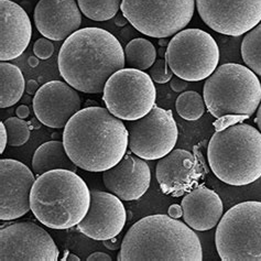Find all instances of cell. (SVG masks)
Instances as JSON below:
<instances>
[{"instance_id":"cell-31","label":"cell","mask_w":261,"mask_h":261,"mask_svg":"<svg viewBox=\"0 0 261 261\" xmlns=\"http://www.w3.org/2000/svg\"><path fill=\"white\" fill-rule=\"evenodd\" d=\"M170 86L174 92L183 93L185 89L189 87V82L185 81V80H182L181 77H178V76H175V77H172V80L170 81Z\"/></svg>"},{"instance_id":"cell-32","label":"cell","mask_w":261,"mask_h":261,"mask_svg":"<svg viewBox=\"0 0 261 261\" xmlns=\"http://www.w3.org/2000/svg\"><path fill=\"white\" fill-rule=\"evenodd\" d=\"M8 145V133H7V128L5 122H0V153H3L6 146Z\"/></svg>"},{"instance_id":"cell-19","label":"cell","mask_w":261,"mask_h":261,"mask_svg":"<svg viewBox=\"0 0 261 261\" xmlns=\"http://www.w3.org/2000/svg\"><path fill=\"white\" fill-rule=\"evenodd\" d=\"M33 18L38 31L51 41H65L82 24V11L75 0H40Z\"/></svg>"},{"instance_id":"cell-8","label":"cell","mask_w":261,"mask_h":261,"mask_svg":"<svg viewBox=\"0 0 261 261\" xmlns=\"http://www.w3.org/2000/svg\"><path fill=\"white\" fill-rule=\"evenodd\" d=\"M120 9L136 30L161 39L175 36L191 22L195 0H122Z\"/></svg>"},{"instance_id":"cell-16","label":"cell","mask_w":261,"mask_h":261,"mask_svg":"<svg viewBox=\"0 0 261 261\" xmlns=\"http://www.w3.org/2000/svg\"><path fill=\"white\" fill-rule=\"evenodd\" d=\"M127 221L125 206L119 197L102 191H91V205L86 216L79 225V230L94 240L117 237Z\"/></svg>"},{"instance_id":"cell-1","label":"cell","mask_w":261,"mask_h":261,"mask_svg":"<svg viewBox=\"0 0 261 261\" xmlns=\"http://www.w3.org/2000/svg\"><path fill=\"white\" fill-rule=\"evenodd\" d=\"M58 64L68 85L86 94H99L109 77L125 68V50L111 32L88 27L64 41Z\"/></svg>"},{"instance_id":"cell-17","label":"cell","mask_w":261,"mask_h":261,"mask_svg":"<svg viewBox=\"0 0 261 261\" xmlns=\"http://www.w3.org/2000/svg\"><path fill=\"white\" fill-rule=\"evenodd\" d=\"M155 174L164 194L180 197L197 185L204 175V169L197 156L190 151L173 149L159 159Z\"/></svg>"},{"instance_id":"cell-26","label":"cell","mask_w":261,"mask_h":261,"mask_svg":"<svg viewBox=\"0 0 261 261\" xmlns=\"http://www.w3.org/2000/svg\"><path fill=\"white\" fill-rule=\"evenodd\" d=\"M242 57L245 64L261 76V24L246 33L242 42Z\"/></svg>"},{"instance_id":"cell-25","label":"cell","mask_w":261,"mask_h":261,"mask_svg":"<svg viewBox=\"0 0 261 261\" xmlns=\"http://www.w3.org/2000/svg\"><path fill=\"white\" fill-rule=\"evenodd\" d=\"M122 0H77L85 17L94 21H107L118 13Z\"/></svg>"},{"instance_id":"cell-37","label":"cell","mask_w":261,"mask_h":261,"mask_svg":"<svg viewBox=\"0 0 261 261\" xmlns=\"http://www.w3.org/2000/svg\"><path fill=\"white\" fill-rule=\"evenodd\" d=\"M16 115H17V117H19V118H21V119L28 118L29 115H30V108L27 105L22 104L21 106H19L16 109Z\"/></svg>"},{"instance_id":"cell-30","label":"cell","mask_w":261,"mask_h":261,"mask_svg":"<svg viewBox=\"0 0 261 261\" xmlns=\"http://www.w3.org/2000/svg\"><path fill=\"white\" fill-rule=\"evenodd\" d=\"M33 53L41 60H47L54 53V45L51 40L46 38H41L36 41L33 45Z\"/></svg>"},{"instance_id":"cell-24","label":"cell","mask_w":261,"mask_h":261,"mask_svg":"<svg viewBox=\"0 0 261 261\" xmlns=\"http://www.w3.org/2000/svg\"><path fill=\"white\" fill-rule=\"evenodd\" d=\"M156 50L150 41L137 38L130 41L125 47L126 64L130 68L146 71L154 64Z\"/></svg>"},{"instance_id":"cell-6","label":"cell","mask_w":261,"mask_h":261,"mask_svg":"<svg viewBox=\"0 0 261 261\" xmlns=\"http://www.w3.org/2000/svg\"><path fill=\"white\" fill-rule=\"evenodd\" d=\"M204 101L215 118L238 116L249 118L261 101V84L249 67L227 63L217 67L204 85Z\"/></svg>"},{"instance_id":"cell-2","label":"cell","mask_w":261,"mask_h":261,"mask_svg":"<svg viewBox=\"0 0 261 261\" xmlns=\"http://www.w3.org/2000/svg\"><path fill=\"white\" fill-rule=\"evenodd\" d=\"M63 143L77 168L104 172L127 153L129 133L121 119L107 108L93 106L81 109L68 120Z\"/></svg>"},{"instance_id":"cell-36","label":"cell","mask_w":261,"mask_h":261,"mask_svg":"<svg viewBox=\"0 0 261 261\" xmlns=\"http://www.w3.org/2000/svg\"><path fill=\"white\" fill-rule=\"evenodd\" d=\"M39 88L40 87H39L38 82L34 81V80L29 81L28 83L25 84V92H27V94H29V95H36L37 92L39 91Z\"/></svg>"},{"instance_id":"cell-21","label":"cell","mask_w":261,"mask_h":261,"mask_svg":"<svg viewBox=\"0 0 261 261\" xmlns=\"http://www.w3.org/2000/svg\"><path fill=\"white\" fill-rule=\"evenodd\" d=\"M181 205L185 224L198 231L213 229L224 215L221 197L206 187H197L188 192Z\"/></svg>"},{"instance_id":"cell-41","label":"cell","mask_w":261,"mask_h":261,"mask_svg":"<svg viewBox=\"0 0 261 261\" xmlns=\"http://www.w3.org/2000/svg\"><path fill=\"white\" fill-rule=\"evenodd\" d=\"M169 43H170V40H169L168 38H161V39H159V44H160V46L166 47V46L169 45Z\"/></svg>"},{"instance_id":"cell-35","label":"cell","mask_w":261,"mask_h":261,"mask_svg":"<svg viewBox=\"0 0 261 261\" xmlns=\"http://www.w3.org/2000/svg\"><path fill=\"white\" fill-rule=\"evenodd\" d=\"M102 243H104L106 248H108L109 250H117L120 248V243L119 240L117 239L116 237L111 238V239H106V240H102Z\"/></svg>"},{"instance_id":"cell-5","label":"cell","mask_w":261,"mask_h":261,"mask_svg":"<svg viewBox=\"0 0 261 261\" xmlns=\"http://www.w3.org/2000/svg\"><path fill=\"white\" fill-rule=\"evenodd\" d=\"M207 160L218 180L244 187L261 177V133L247 123L231 125L213 135Z\"/></svg>"},{"instance_id":"cell-42","label":"cell","mask_w":261,"mask_h":261,"mask_svg":"<svg viewBox=\"0 0 261 261\" xmlns=\"http://www.w3.org/2000/svg\"><path fill=\"white\" fill-rule=\"evenodd\" d=\"M158 53H159V56L160 57H166V53H167V50L164 49L163 46H161L160 49H159V51H158Z\"/></svg>"},{"instance_id":"cell-29","label":"cell","mask_w":261,"mask_h":261,"mask_svg":"<svg viewBox=\"0 0 261 261\" xmlns=\"http://www.w3.org/2000/svg\"><path fill=\"white\" fill-rule=\"evenodd\" d=\"M150 77L152 79L155 83L164 84L168 83L173 77V72L168 64L166 59L158 60L154 62V64L150 67Z\"/></svg>"},{"instance_id":"cell-39","label":"cell","mask_w":261,"mask_h":261,"mask_svg":"<svg viewBox=\"0 0 261 261\" xmlns=\"http://www.w3.org/2000/svg\"><path fill=\"white\" fill-rule=\"evenodd\" d=\"M256 123L258 125V127H259V130H260V133H261V104L259 105V107H258V109H257V117H256Z\"/></svg>"},{"instance_id":"cell-40","label":"cell","mask_w":261,"mask_h":261,"mask_svg":"<svg viewBox=\"0 0 261 261\" xmlns=\"http://www.w3.org/2000/svg\"><path fill=\"white\" fill-rule=\"evenodd\" d=\"M28 62H29V65L32 66V67H36L39 65V58L38 57H30L28 59Z\"/></svg>"},{"instance_id":"cell-11","label":"cell","mask_w":261,"mask_h":261,"mask_svg":"<svg viewBox=\"0 0 261 261\" xmlns=\"http://www.w3.org/2000/svg\"><path fill=\"white\" fill-rule=\"evenodd\" d=\"M129 149L146 160L166 156L176 145L178 130L171 111L156 105L142 118L128 123Z\"/></svg>"},{"instance_id":"cell-14","label":"cell","mask_w":261,"mask_h":261,"mask_svg":"<svg viewBox=\"0 0 261 261\" xmlns=\"http://www.w3.org/2000/svg\"><path fill=\"white\" fill-rule=\"evenodd\" d=\"M36 176L22 162L0 160V219L13 221L31 211L30 195Z\"/></svg>"},{"instance_id":"cell-23","label":"cell","mask_w":261,"mask_h":261,"mask_svg":"<svg viewBox=\"0 0 261 261\" xmlns=\"http://www.w3.org/2000/svg\"><path fill=\"white\" fill-rule=\"evenodd\" d=\"M25 81L21 70L8 62L0 63V107H11L22 98Z\"/></svg>"},{"instance_id":"cell-27","label":"cell","mask_w":261,"mask_h":261,"mask_svg":"<svg viewBox=\"0 0 261 261\" xmlns=\"http://www.w3.org/2000/svg\"><path fill=\"white\" fill-rule=\"evenodd\" d=\"M205 106L204 97L194 91L182 93L175 102L177 114L190 121L200 119L205 113Z\"/></svg>"},{"instance_id":"cell-33","label":"cell","mask_w":261,"mask_h":261,"mask_svg":"<svg viewBox=\"0 0 261 261\" xmlns=\"http://www.w3.org/2000/svg\"><path fill=\"white\" fill-rule=\"evenodd\" d=\"M112 257L105 252H94L87 257V261H112Z\"/></svg>"},{"instance_id":"cell-4","label":"cell","mask_w":261,"mask_h":261,"mask_svg":"<svg viewBox=\"0 0 261 261\" xmlns=\"http://www.w3.org/2000/svg\"><path fill=\"white\" fill-rule=\"evenodd\" d=\"M30 203L33 215L41 224L52 229H70L86 216L91 191L76 172L52 170L38 176Z\"/></svg>"},{"instance_id":"cell-7","label":"cell","mask_w":261,"mask_h":261,"mask_svg":"<svg viewBox=\"0 0 261 261\" xmlns=\"http://www.w3.org/2000/svg\"><path fill=\"white\" fill-rule=\"evenodd\" d=\"M215 245L223 261H261V202H243L226 212Z\"/></svg>"},{"instance_id":"cell-28","label":"cell","mask_w":261,"mask_h":261,"mask_svg":"<svg viewBox=\"0 0 261 261\" xmlns=\"http://www.w3.org/2000/svg\"><path fill=\"white\" fill-rule=\"evenodd\" d=\"M8 133V145L11 147H20L27 143L30 138L29 122H25L19 117H10L5 121Z\"/></svg>"},{"instance_id":"cell-15","label":"cell","mask_w":261,"mask_h":261,"mask_svg":"<svg viewBox=\"0 0 261 261\" xmlns=\"http://www.w3.org/2000/svg\"><path fill=\"white\" fill-rule=\"evenodd\" d=\"M33 112L38 120L50 128H65L68 120L81 111L76 89L61 81H52L39 88L33 97Z\"/></svg>"},{"instance_id":"cell-13","label":"cell","mask_w":261,"mask_h":261,"mask_svg":"<svg viewBox=\"0 0 261 261\" xmlns=\"http://www.w3.org/2000/svg\"><path fill=\"white\" fill-rule=\"evenodd\" d=\"M198 15L214 31L240 37L261 21V0H195Z\"/></svg>"},{"instance_id":"cell-43","label":"cell","mask_w":261,"mask_h":261,"mask_svg":"<svg viewBox=\"0 0 261 261\" xmlns=\"http://www.w3.org/2000/svg\"><path fill=\"white\" fill-rule=\"evenodd\" d=\"M67 260H74V261H80V258L79 257H76L75 255H70L68 256L67 258H66Z\"/></svg>"},{"instance_id":"cell-10","label":"cell","mask_w":261,"mask_h":261,"mask_svg":"<svg viewBox=\"0 0 261 261\" xmlns=\"http://www.w3.org/2000/svg\"><path fill=\"white\" fill-rule=\"evenodd\" d=\"M102 93L106 108L121 120L142 118L155 106L156 89L153 80L136 68L117 71L107 81Z\"/></svg>"},{"instance_id":"cell-22","label":"cell","mask_w":261,"mask_h":261,"mask_svg":"<svg viewBox=\"0 0 261 261\" xmlns=\"http://www.w3.org/2000/svg\"><path fill=\"white\" fill-rule=\"evenodd\" d=\"M77 166L68 156L64 143L59 140L47 141L34 152L32 170L38 176L52 170H70L76 172Z\"/></svg>"},{"instance_id":"cell-38","label":"cell","mask_w":261,"mask_h":261,"mask_svg":"<svg viewBox=\"0 0 261 261\" xmlns=\"http://www.w3.org/2000/svg\"><path fill=\"white\" fill-rule=\"evenodd\" d=\"M114 21H115V24L117 27H125L129 22L128 19L122 15V12H121V15H116L115 16Z\"/></svg>"},{"instance_id":"cell-12","label":"cell","mask_w":261,"mask_h":261,"mask_svg":"<svg viewBox=\"0 0 261 261\" xmlns=\"http://www.w3.org/2000/svg\"><path fill=\"white\" fill-rule=\"evenodd\" d=\"M59 256L50 233L37 224L15 223L0 230L2 261H58Z\"/></svg>"},{"instance_id":"cell-20","label":"cell","mask_w":261,"mask_h":261,"mask_svg":"<svg viewBox=\"0 0 261 261\" xmlns=\"http://www.w3.org/2000/svg\"><path fill=\"white\" fill-rule=\"evenodd\" d=\"M0 60L19 58L30 44L32 25L25 10L11 0H0Z\"/></svg>"},{"instance_id":"cell-3","label":"cell","mask_w":261,"mask_h":261,"mask_svg":"<svg viewBox=\"0 0 261 261\" xmlns=\"http://www.w3.org/2000/svg\"><path fill=\"white\" fill-rule=\"evenodd\" d=\"M118 261H202L200 238L176 218L150 215L135 223L122 239Z\"/></svg>"},{"instance_id":"cell-34","label":"cell","mask_w":261,"mask_h":261,"mask_svg":"<svg viewBox=\"0 0 261 261\" xmlns=\"http://www.w3.org/2000/svg\"><path fill=\"white\" fill-rule=\"evenodd\" d=\"M183 215V208H182V205H171L169 207V216L173 217V218H181Z\"/></svg>"},{"instance_id":"cell-9","label":"cell","mask_w":261,"mask_h":261,"mask_svg":"<svg viewBox=\"0 0 261 261\" xmlns=\"http://www.w3.org/2000/svg\"><path fill=\"white\" fill-rule=\"evenodd\" d=\"M164 59L176 76L188 82H201L217 68L219 47L206 31L185 29L170 40Z\"/></svg>"},{"instance_id":"cell-18","label":"cell","mask_w":261,"mask_h":261,"mask_svg":"<svg viewBox=\"0 0 261 261\" xmlns=\"http://www.w3.org/2000/svg\"><path fill=\"white\" fill-rule=\"evenodd\" d=\"M105 187L121 201H137L147 193L151 171L147 162L138 155L126 153L115 167L104 171Z\"/></svg>"}]
</instances>
